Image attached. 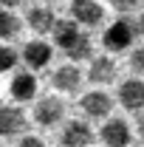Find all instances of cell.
Returning a JSON list of instances; mask_svg holds the SVG:
<instances>
[{
    "instance_id": "cell-1",
    "label": "cell",
    "mask_w": 144,
    "mask_h": 147,
    "mask_svg": "<svg viewBox=\"0 0 144 147\" xmlns=\"http://www.w3.org/2000/svg\"><path fill=\"white\" fill-rule=\"evenodd\" d=\"M133 37H136V28H133L127 20H116V23H110V26H108L102 42H105L108 51H124V48L133 45Z\"/></svg>"
},
{
    "instance_id": "cell-2",
    "label": "cell",
    "mask_w": 144,
    "mask_h": 147,
    "mask_svg": "<svg viewBox=\"0 0 144 147\" xmlns=\"http://www.w3.org/2000/svg\"><path fill=\"white\" fill-rule=\"evenodd\" d=\"M62 116H65V105H62L57 96H42V99L37 102V108H34V119H37V125H42V127L59 125Z\"/></svg>"
},
{
    "instance_id": "cell-3",
    "label": "cell",
    "mask_w": 144,
    "mask_h": 147,
    "mask_svg": "<svg viewBox=\"0 0 144 147\" xmlns=\"http://www.w3.org/2000/svg\"><path fill=\"white\" fill-rule=\"evenodd\" d=\"M71 14L79 26H99L105 20V9L96 0H73L71 3Z\"/></svg>"
},
{
    "instance_id": "cell-4",
    "label": "cell",
    "mask_w": 144,
    "mask_h": 147,
    "mask_svg": "<svg viewBox=\"0 0 144 147\" xmlns=\"http://www.w3.org/2000/svg\"><path fill=\"white\" fill-rule=\"evenodd\" d=\"M82 110L88 113L90 119H105L110 110H113V99H110L105 91H90V93H85L82 96Z\"/></svg>"
},
{
    "instance_id": "cell-5",
    "label": "cell",
    "mask_w": 144,
    "mask_h": 147,
    "mask_svg": "<svg viewBox=\"0 0 144 147\" xmlns=\"http://www.w3.org/2000/svg\"><path fill=\"white\" fill-rule=\"evenodd\" d=\"M51 85H54L57 91H62V93H76L79 85H82V71H79L73 62H71V65H62V68L54 71Z\"/></svg>"
},
{
    "instance_id": "cell-6",
    "label": "cell",
    "mask_w": 144,
    "mask_h": 147,
    "mask_svg": "<svg viewBox=\"0 0 144 147\" xmlns=\"http://www.w3.org/2000/svg\"><path fill=\"white\" fill-rule=\"evenodd\" d=\"M119 102H122V108L139 113V110L144 108V82L141 79H127V82H122V88H119Z\"/></svg>"
},
{
    "instance_id": "cell-7",
    "label": "cell",
    "mask_w": 144,
    "mask_h": 147,
    "mask_svg": "<svg viewBox=\"0 0 144 147\" xmlns=\"http://www.w3.org/2000/svg\"><path fill=\"white\" fill-rule=\"evenodd\" d=\"M23 130H26V116H23V110L3 105V108H0V136L11 139V136H20Z\"/></svg>"
},
{
    "instance_id": "cell-8",
    "label": "cell",
    "mask_w": 144,
    "mask_h": 147,
    "mask_svg": "<svg viewBox=\"0 0 144 147\" xmlns=\"http://www.w3.org/2000/svg\"><path fill=\"white\" fill-rule=\"evenodd\" d=\"M51 34H54V42L62 48V51H68L73 42L82 37V31H79V23L76 20H57L54 28H51Z\"/></svg>"
},
{
    "instance_id": "cell-9",
    "label": "cell",
    "mask_w": 144,
    "mask_h": 147,
    "mask_svg": "<svg viewBox=\"0 0 144 147\" xmlns=\"http://www.w3.org/2000/svg\"><path fill=\"white\" fill-rule=\"evenodd\" d=\"M102 142L110 147H124L130 144V127H127V122H122V119H110L108 125H102Z\"/></svg>"
},
{
    "instance_id": "cell-10",
    "label": "cell",
    "mask_w": 144,
    "mask_h": 147,
    "mask_svg": "<svg viewBox=\"0 0 144 147\" xmlns=\"http://www.w3.org/2000/svg\"><path fill=\"white\" fill-rule=\"evenodd\" d=\"M23 59H26L28 68L40 71V68H45V65L51 62V45H48V42H40V40L26 42V48H23Z\"/></svg>"
},
{
    "instance_id": "cell-11",
    "label": "cell",
    "mask_w": 144,
    "mask_h": 147,
    "mask_svg": "<svg viewBox=\"0 0 144 147\" xmlns=\"http://www.w3.org/2000/svg\"><path fill=\"white\" fill-rule=\"evenodd\" d=\"M116 74H119V68H116V62L110 59V57H96L93 62H90V82H99V85H108V82H113L116 79Z\"/></svg>"
},
{
    "instance_id": "cell-12",
    "label": "cell",
    "mask_w": 144,
    "mask_h": 147,
    "mask_svg": "<svg viewBox=\"0 0 144 147\" xmlns=\"http://www.w3.org/2000/svg\"><path fill=\"white\" fill-rule=\"evenodd\" d=\"M93 142V130L85 122H71L68 127L62 130V144L65 147H82Z\"/></svg>"
},
{
    "instance_id": "cell-13",
    "label": "cell",
    "mask_w": 144,
    "mask_h": 147,
    "mask_svg": "<svg viewBox=\"0 0 144 147\" xmlns=\"http://www.w3.org/2000/svg\"><path fill=\"white\" fill-rule=\"evenodd\" d=\"M11 96L20 99V102L34 99V96H37V79H34V74H28V71L17 74V76L11 79Z\"/></svg>"
},
{
    "instance_id": "cell-14",
    "label": "cell",
    "mask_w": 144,
    "mask_h": 147,
    "mask_svg": "<svg viewBox=\"0 0 144 147\" xmlns=\"http://www.w3.org/2000/svg\"><path fill=\"white\" fill-rule=\"evenodd\" d=\"M54 14H51V9H45V6H37L28 11V26L34 28L37 34H45V31H51L54 28Z\"/></svg>"
},
{
    "instance_id": "cell-15",
    "label": "cell",
    "mask_w": 144,
    "mask_h": 147,
    "mask_svg": "<svg viewBox=\"0 0 144 147\" xmlns=\"http://www.w3.org/2000/svg\"><path fill=\"white\" fill-rule=\"evenodd\" d=\"M20 34V20L11 11H0V40H11Z\"/></svg>"
},
{
    "instance_id": "cell-16",
    "label": "cell",
    "mask_w": 144,
    "mask_h": 147,
    "mask_svg": "<svg viewBox=\"0 0 144 147\" xmlns=\"http://www.w3.org/2000/svg\"><path fill=\"white\" fill-rule=\"evenodd\" d=\"M65 54L71 57L73 62H79V59H88V57H93V54H90V40L82 34V37H79V40H76V42L71 45V48L65 51Z\"/></svg>"
},
{
    "instance_id": "cell-17",
    "label": "cell",
    "mask_w": 144,
    "mask_h": 147,
    "mask_svg": "<svg viewBox=\"0 0 144 147\" xmlns=\"http://www.w3.org/2000/svg\"><path fill=\"white\" fill-rule=\"evenodd\" d=\"M17 65V51H11V48H6V45H0V74L11 71Z\"/></svg>"
},
{
    "instance_id": "cell-18",
    "label": "cell",
    "mask_w": 144,
    "mask_h": 147,
    "mask_svg": "<svg viewBox=\"0 0 144 147\" xmlns=\"http://www.w3.org/2000/svg\"><path fill=\"white\" fill-rule=\"evenodd\" d=\"M130 68H133V74L144 76V48H136V51H133V57H130Z\"/></svg>"
},
{
    "instance_id": "cell-19",
    "label": "cell",
    "mask_w": 144,
    "mask_h": 147,
    "mask_svg": "<svg viewBox=\"0 0 144 147\" xmlns=\"http://www.w3.org/2000/svg\"><path fill=\"white\" fill-rule=\"evenodd\" d=\"M110 6H113L116 11H122V14H127V11H133V9L139 6V0H110Z\"/></svg>"
},
{
    "instance_id": "cell-20",
    "label": "cell",
    "mask_w": 144,
    "mask_h": 147,
    "mask_svg": "<svg viewBox=\"0 0 144 147\" xmlns=\"http://www.w3.org/2000/svg\"><path fill=\"white\" fill-rule=\"evenodd\" d=\"M42 144V139H37V136H26L23 139V147H40Z\"/></svg>"
},
{
    "instance_id": "cell-21",
    "label": "cell",
    "mask_w": 144,
    "mask_h": 147,
    "mask_svg": "<svg viewBox=\"0 0 144 147\" xmlns=\"http://www.w3.org/2000/svg\"><path fill=\"white\" fill-rule=\"evenodd\" d=\"M20 3H23V0H0L3 9H14V6H20Z\"/></svg>"
},
{
    "instance_id": "cell-22",
    "label": "cell",
    "mask_w": 144,
    "mask_h": 147,
    "mask_svg": "<svg viewBox=\"0 0 144 147\" xmlns=\"http://www.w3.org/2000/svg\"><path fill=\"white\" fill-rule=\"evenodd\" d=\"M136 31H139V34L144 37V14H141V17H139V23H136Z\"/></svg>"
},
{
    "instance_id": "cell-23",
    "label": "cell",
    "mask_w": 144,
    "mask_h": 147,
    "mask_svg": "<svg viewBox=\"0 0 144 147\" xmlns=\"http://www.w3.org/2000/svg\"><path fill=\"white\" fill-rule=\"evenodd\" d=\"M139 133H141V139H144V113L139 116Z\"/></svg>"
}]
</instances>
